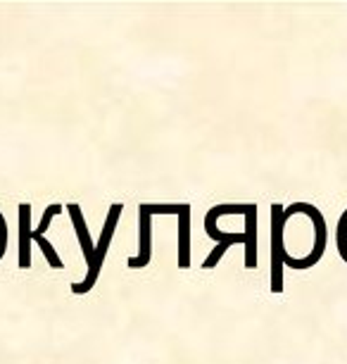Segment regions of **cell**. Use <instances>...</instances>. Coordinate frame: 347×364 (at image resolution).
Segmentation results:
<instances>
[{
    "instance_id": "3",
    "label": "cell",
    "mask_w": 347,
    "mask_h": 364,
    "mask_svg": "<svg viewBox=\"0 0 347 364\" xmlns=\"http://www.w3.org/2000/svg\"><path fill=\"white\" fill-rule=\"evenodd\" d=\"M5 245H8V226H5V219L0 215V257L5 255Z\"/></svg>"
},
{
    "instance_id": "1",
    "label": "cell",
    "mask_w": 347,
    "mask_h": 364,
    "mask_svg": "<svg viewBox=\"0 0 347 364\" xmlns=\"http://www.w3.org/2000/svg\"><path fill=\"white\" fill-rule=\"evenodd\" d=\"M274 243L276 255L290 269H309L321 259L326 250L324 215L309 203H295L290 208H276Z\"/></svg>"
},
{
    "instance_id": "2",
    "label": "cell",
    "mask_w": 347,
    "mask_h": 364,
    "mask_svg": "<svg viewBox=\"0 0 347 364\" xmlns=\"http://www.w3.org/2000/svg\"><path fill=\"white\" fill-rule=\"evenodd\" d=\"M336 243H338V252L340 257L347 262V210L340 215L338 219V229H336Z\"/></svg>"
}]
</instances>
